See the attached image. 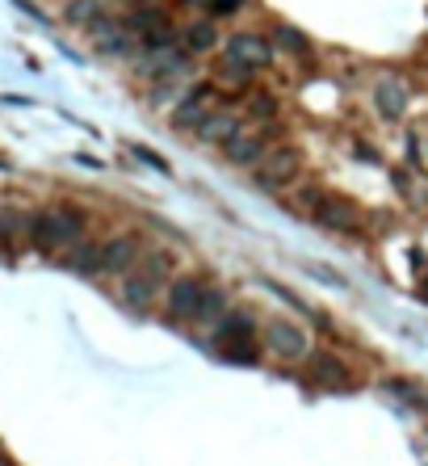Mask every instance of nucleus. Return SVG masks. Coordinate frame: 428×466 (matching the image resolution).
I'll use <instances>...</instances> for the list:
<instances>
[{
  "label": "nucleus",
  "instance_id": "obj_7",
  "mask_svg": "<svg viewBox=\"0 0 428 466\" xmlns=\"http://www.w3.org/2000/svg\"><path fill=\"white\" fill-rule=\"evenodd\" d=\"M143 257L139 236H113L101 244V274H130Z\"/></svg>",
  "mask_w": 428,
  "mask_h": 466
},
{
  "label": "nucleus",
  "instance_id": "obj_18",
  "mask_svg": "<svg viewBox=\"0 0 428 466\" xmlns=\"http://www.w3.org/2000/svg\"><path fill=\"white\" fill-rule=\"evenodd\" d=\"M311 374H315L323 386H349V370H345V361H336L332 353H315V357H311Z\"/></svg>",
  "mask_w": 428,
  "mask_h": 466
},
{
  "label": "nucleus",
  "instance_id": "obj_26",
  "mask_svg": "<svg viewBox=\"0 0 428 466\" xmlns=\"http://www.w3.org/2000/svg\"><path fill=\"white\" fill-rule=\"evenodd\" d=\"M135 156H139V160H147V164H152V168H160V173H168V164L160 160L156 151H147V147H135Z\"/></svg>",
  "mask_w": 428,
  "mask_h": 466
},
{
  "label": "nucleus",
  "instance_id": "obj_15",
  "mask_svg": "<svg viewBox=\"0 0 428 466\" xmlns=\"http://www.w3.org/2000/svg\"><path fill=\"white\" fill-rule=\"evenodd\" d=\"M176 43L190 50V55H206V50H214V43H219V34H214V21H190L185 30L176 34Z\"/></svg>",
  "mask_w": 428,
  "mask_h": 466
},
{
  "label": "nucleus",
  "instance_id": "obj_16",
  "mask_svg": "<svg viewBox=\"0 0 428 466\" xmlns=\"http://www.w3.org/2000/svg\"><path fill=\"white\" fill-rule=\"evenodd\" d=\"M214 340H256V320L248 311H227L214 323Z\"/></svg>",
  "mask_w": 428,
  "mask_h": 466
},
{
  "label": "nucleus",
  "instance_id": "obj_22",
  "mask_svg": "<svg viewBox=\"0 0 428 466\" xmlns=\"http://www.w3.org/2000/svg\"><path fill=\"white\" fill-rule=\"evenodd\" d=\"M273 43H277V47L282 50H290V55H302V50H307V34L302 30H294V26H277V30H273Z\"/></svg>",
  "mask_w": 428,
  "mask_h": 466
},
{
  "label": "nucleus",
  "instance_id": "obj_21",
  "mask_svg": "<svg viewBox=\"0 0 428 466\" xmlns=\"http://www.w3.org/2000/svg\"><path fill=\"white\" fill-rule=\"evenodd\" d=\"M67 21L72 26H97L101 21V4L97 0H72L67 4Z\"/></svg>",
  "mask_w": 428,
  "mask_h": 466
},
{
  "label": "nucleus",
  "instance_id": "obj_4",
  "mask_svg": "<svg viewBox=\"0 0 428 466\" xmlns=\"http://www.w3.org/2000/svg\"><path fill=\"white\" fill-rule=\"evenodd\" d=\"M299 168H302V156H299V147H269L265 151V160L256 164V185L261 190H282L285 181H294L299 177Z\"/></svg>",
  "mask_w": 428,
  "mask_h": 466
},
{
  "label": "nucleus",
  "instance_id": "obj_25",
  "mask_svg": "<svg viewBox=\"0 0 428 466\" xmlns=\"http://www.w3.org/2000/svg\"><path fill=\"white\" fill-rule=\"evenodd\" d=\"M239 4L244 0H210L206 9H210V17H231V13H239Z\"/></svg>",
  "mask_w": 428,
  "mask_h": 466
},
{
  "label": "nucleus",
  "instance_id": "obj_23",
  "mask_svg": "<svg viewBox=\"0 0 428 466\" xmlns=\"http://www.w3.org/2000/svg\"><path fill=\"white\" fill-rule=\"evenodd\" d=\"M219 84H236V89H244V84H253V72L222 55V59H219Z\"/></svg>",
  "mask_w": 428,
  "mask_h": 466
},
{
  "label": "nucleus",
  "instance_id": "obj_13",
  "mask_svg": "<svg viewBox=\"0 0 428 466\" xmlns=\"http://www.w3.org/2000/svg\"><path fill=\"white\" fill-rule=\"evenodd\" d=\"M30 219L21 206H0V248H13V244L30 240Z\"/></svg>",
  "mask_w": 428,
  "mask_h": 466
},
{
  "label": "nucleus",
  "instance_id": "obj_17",
  "mask_svg": "<svg viewBox=\"0 0 428 466\" xmlns=\"http://www.w3.org/2000/svg\"><path fill=\"white\" fill-rule=\"evenodd\" d=\"M214 349L231 366H256L261 361V345L256 340H214Z\"/></svg>",
  "mask_w": 428,
  "mask_h": 466
},
{
  "label": "nucleus",
  "instance_id": "obj_9",
  "mask_svg": "<svg viewBox=\"0 0 428 466\" xmlns=\"http://www.w3.org/2000/svg\"><path fill=\"white\" fill-rule=\"evenodd\" d=\"M93 30V47L101 50V55H130V47L139 43L135 34H130L127 21H97V26H89Z\"/></svg>",
  "mask_w": 428,
  "mask_h": 466
},
{
  "label": "nucleus",
  "instance_id": "obj_14",
  "mask_svg": "<svg viewBox=\"0 0 428 466\" xmlns=\"http://www.w3.org/2000/svg\"><path fill=\"white\" fill-rule=\"evenodd\" d=\"M265 151H269L265 135H244V130H239L236 139L227 144V160L231 164H261L265 160Z\"/></svg>",
  "mask_w": 428,
  "mask_h": 466
},
{
  "label": "nucleus",
  "instance_id": "obj_28",
  "mask_svg": "<svg viewBox=\"0 0 428 466\" xmlns=\"http://www.w3.org/2000/svg\"><path fill=\"white\" fill-rule=\"evenodd\" d=\"M190 4H210V0H190Z\"/></svg>",
  "mask_w": 428,
  "mask_h": 466
},
{
  "label": "nucleus",
  "instance_id": "obj_10",
  "mask_svg": "<svg viewBox=\"0 0 428 466\" xmlns=\"http://www.w3.org/2000/svg\"><path fill=\"white\" fill-rule=\"evenodd\" d=\"M374 110L386 118V122H399L403 113H408V89L395 81V76H382L374 84Z\"/></svg>",
  "mask_w": 428,
  "mask_h": 466
},
{
  "label": "nucleus",
  "instance_id": "obj_1",
  "mask_svg": "<svg viewBox=\"0 0 428 466\" xmlns=\"http://www.w3.org/2000/svg\"><path fill=\"white\" fill-rule=\"evenodd\" d=\"M84 210L76 206H55V210H38L30 219V244L38 252H59V248H76L84 240Z\"/></svg>",
  "mask_w": 428,
  "mask_h": 466
},
{
  "label": "nucleus",
  "instance_id": "obj_6",
  "mask_svg": "<svg viewBox=\"0 0 428 466\" xmlns=\"http://www.w3.org/2000/svg\"><path fill=\"white\" fill-rule=\"evenodd\" d=\"M202 294H206V282L202 277H193V274H185V277H176L173 286H168V320L173 323H185V320H193L198 315V307H202Z\"/></svg>",
  "mask_w": 428,
  "mask_h": 466
},
{
  "label": "nucleus",
  "instance_id": "obj_2",
  "mask_svg": "<svg viewBox=\"0 0 428 466\" xmlns=\"http://www.w3.org/2000/svg\"><path fill=\"white\" fill-rule=\"evenodd\" d=\"M173 274V257L168 252H143L139 265L130 269L127 277V286H122V299H127L135 311H147L152 307V299H156V290L164 286V277Z\"/></svg>",
  "mask_w": 428,
  "mask_h": 466
},
{
  "label": "nucleus",
  "instance_id": "obj_8",
  "mask_svg": "<svg viewBox=\"0 0 428 466\" xmlns=\"http://www.w3.org/2000/svg\"><path fill=\"white\" fill-rule=\"evenodd\" d=\"M315 219L323 227H332V231H345V236H357L362 231V210L345 202V198H323L315 210Z\"/></svg>",
  "mask_w": 428,
  "mask_h": 466
},
{
  "label": "nucleus",
  "instance_id": "obj_19",
  "mask_svg": "<svg viewBox=\"0 0 428 466\" xmlns=\"http://www.w3.org/2000/svg\"><path fill=\"white\" fill-rule=\"evenodd\" d=\"M67 269L76 274H101V244H76V252H67Z\"/></svg>",
  "mask_w": 428,
  "mask_h": 466
},
{
  "label": "nucleus",
  "instance_id": "obj_12",
  "mask_svg": "<svg viewBox=\"0 0 428 466\" xmlns=\"http://www.w3.org/2000/svg\"><path fill=\"white\" fill-rule=\"evenodd\" d=\"M193 135H198V139H202V144H231V139H236L239 135V113H231V110H214L206 118V122H202V127L193 130Z\"/></svg>",
  "mask_w": 428,
  "mask_h": 466
},
{
  "label": "nucleus",
  "instance_id": "obj_27",
  "mask_svg": "<svg viewBox=\"0 0 428 466\" xmlns=\"http://www.w3.org/2000/svg\"><path fill=\"white\" fill-rule=\"evenodd\" d=\"M420 299H424V303H428V282H424V286H420Z\"/></svg>",
  "mask_w": 428,
  "mask_h": 466
},
{
  "label": "nucleus",
  "instance_id": "obj_24",
  "mask_svg": "<svg viewBox=\"0 0 428 466\" xmlns=\"http://www.w3.org/2000/svg\"><path fill=\"white\" fill-rule=\"evenodd\" d=\"M248 113H253L256 122L273 118V113H277V97H273V93H253V101H248Z\"/></svg>",
  "mask_w": 428,
  "mask_h": 466
},
{
  "label": "nucleus",
  "instance_id": "obj_5",
  "mask_svg": "<svg viewBox=\"0 0 428 466\" xmlns=\"http://www.w3.org/2000/svg\"><path fill=\"white\" fill-rule=\"evenodd\" d=\"M222 55L244 64L248 72H265L273 64V38H265V34H231Z\"/></svg>",
  "mask_w": 428,
  "mask_h": 466
},
{
  "label": "nucleus",
  "instance_id": "obj_20",
  "mask_svg": "<svg viewBox=\"0 0 428 466\" xmlns=\"http://www.w3.org/2000/svg\"><path fill=\"white\" fill-rule=\"evenodd\" d=\"M222 315H227V294H222L219 286H206V294H202V307H198L193 323H219Z\"/></svg>",
  "mask_w": 428,
  "mask_h": 466
},
{
  "label": "nucleus",
  "instance_id": "obj_11",
  "mask_svg": "<svg viewBox=\"0 0 428 466\" xmlns=\"http://www.w3.org/2000/svg\"><path fill=\"white\" fill-rule=\"evenodd\" d=\"M206 101H210V89H193L190 97H181V105H176V113H173V127L176 130H198L210 113H214Z\"/></svg>",
  "mask_w": 428,
  "mask_h": 466
},
{
  "label": "nucleus",
  "instance_id": "obj_3",
  "mask_svg": "<svg viewBox=\"0 0 428 466\" xmlns=\"http://www.w3.org/2000/svg\"><path fill=\"white\" fill-rule=\"evenodd\" d=\"M265 349L277 361H302V357L311 353V337L294 320H269L265 323Z\"/></svg>",
  "mask_w": 428,
  "mask_h": 466
}]
</instances>
